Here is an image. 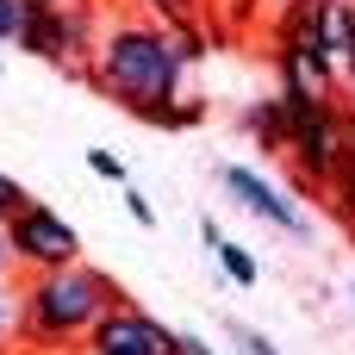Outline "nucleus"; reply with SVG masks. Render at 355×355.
Returning a JSON list of instances; mask_svg holds the SVG:
<instances>
[{
	"label": "nucleus",
	"instance_id": "nucleus-1",
	"mask_svg": "<svg viewBox=\"0 0 355 355\" xmlns=\"http://www.w3.org/2000/svg\"><path fill=\"white\" fill-rule=\"evenodd\" d=\"M200 56H206L200 19L193 25H168L156 12H144V19L119 12V19H100L87 81L100 94H112L131 119L162 125V131H187V125L206 119V100L187 94V69Z\"/></svg>",
	"mask_w": 355,
	"mask_h": 355
},
{
	"label": "nucleus",
	"instance_id": "nucleus-2",
	"mask_svg": "<svg viewBox=\"0 0 355 355\" xmlns=\"http://www.w3.org/2000/svg\"><path fill=\"white\" fill-rule=\"evenodd\" d=\"M119 281L87 268V262H69V268H44V275H25V343L31 349H81L87 331L119 306Z\"/></svg>",
	"mask_w": 355,
	"mask_h": 355
},
{
	"label": "nucleus",
	"instance_id": "nucleus-3",
	"mask_svg": "<svg viewBox=\"0 0 355 355\" xmlns=\"http://www.w3.org/2000/svg\"><path fill=\"white\" fill-rule=\"evenodd\" d=\"M281 112H287V162H293V187L300 193H324L343 168V150H349L355 112L343 100H318V94H300V87H281Z\"/></svg>",
	"mask_w": 355,
	"mask_h": 355
},
{
	"label": "nucleus",
	"instance_id": "nucleus-4",
	"mask_svg": "<svg viewBox=\"0 0 355 355\" xmlns=\"http://www.w3.org/2000/svg\"><path fill=\"white\" fill-rule=\"evenodd\" d=\"M100 19H106V12H100L94 0H25L19 50H31L37 62H56V69H69V75H81V81H87Z\"/></svg>",
	"mask_w": 355,
	"mask_h": 355
},
{
	"label": "nucleus",
	"instance_id": "nucleus-5",
	"mask_svg": "<svg viewBox=\"0 0 355 355\" xmlns=\"http://www.w3.org/2000/svg\"><path fill=\"white\" fill-rule=\"evenodd\" d=\"M6 237H12V268H25V275L81 262V231H75L62 212H50L44 200H25V206L6 218Z\"/></svg>",
	"mask_w": 355,
	"mask_h": 355
},
{
	"label": "nucleus",
	"instance_id": "nucleus-6",
	"mask_svg": "<svg viewBox=\"0 0 355 355\" xmlns=\"http://www.w3.org/2000/svg\"><path fill=\"white\" fill-rule=\"evenodd\" d=\"M87 355H181V331H168L162 318H150L144 306H112L94 331H87Z\"/></svg>",
	"mask_w": 355,
	"mask_h": 355
},
{
	"label": "nucleus",
	"instance_id": "nucleus-7",
	"mask_svg": "<svg viewBox=\"0 0 355 355\" xmlns=\"http://www.w3.org/2000/svg\"><path fill=\"white\" fill-rule=\"evenodd\" d=\"M218 181H225V193L243 206V212H256L262 225H275V231H287V237H306L312 231V218H306V206L293 200V193H281L268 175H256V168H243V162H231V168H218Z\"/></svg>",
	"mask_w": 355,
	"mask_h": 355
},
{
	"label": "nucleus",
	"instance_id": "nucleus-8",
	"mask_svg": "<svg viewBox=\"0 0 355 355\" xmlns=\"http://www.w3.org/2000/svg\"><path fill=\"white\" fill-rule=\"evenodd\" d=\"M200 237H206V250H212V262L225 268V281H231V287H256V281H262V256H256V250H243L237 237H225L212 218H200Z\"/></svg>",
	"mask_w": 355,
	"mask_h": 355
},
{
	"label": "nucleus",
	"instance_id": "nucleus-9",
	"mask_svg": "<svg viewBox=\"0 0 355 355\" xmlns=\"http://www.w3.org/2000/svg\"><path fill=\"white\" fill-rule=\"evenodd\" d=\"M243 131L262 144V156H287V112H281V94L243 106Z\"/></svg>",
	"mask_w": 355,
	"mask_h": 355
},
{
	"label": "nucleus",
	"instance_id": "nucleus-10",
	"mask_svg": "<svg viewBox=\"0 0 355 355\" xmlns=\"http://www.w3.org/2000/svg\"><path fill=\"white\" fill-rule=\"evenodd\" d=\"M25 343V281L0 275V349Z\"/></svg>",
	"mask_w": 355,
	"mask_h": 355
},
{
	"label": "nucleus",
	"instance_id": "nucleus-11",
	"mask_svg": "<svg viewBox=\"0 0 355 355\" xmlns=\"http://www.w3.org/2000/svg\"><path fill=\"white\" fill-rule=\"evenodd\" d=\"M324 200L337 206V218L355 231V131H349V150H343V168H337V181L324 187Z\"/></svg>",
	"mask_w": 355,
	"mask_h": 355
},
{
	"label": "nucleus",
	"instance_id": "nucleus-12",
	"mask_svg": "<svg viewBox=\"0 0 355 355\" xmlns=\"http://www.w3.org/2000/svg\"><path fill=\"white\" fill-rule=\"evenodd\" d=\"M144 12H156V19H168V25H193L200 19V0H137Z\"/></svg>",
	"mask_w": 355,
	"mask_h": 355
},
{
	"label": "nucleus",
	"instance_id": "nucleus-13",
	"mask_svg": "<svg viewBox=\"0 0 355 355\" xmlns=\"http://www.w3.org/2000/svg\"><path fill=\"white\" fill-rule=\"evenodd\" d=\"M87 168H94L100 181H112V187H125V181H131V175H125V162H119L112 150H87Z\"/></svg>",
	"mask_w": 355,
	"mask_h": 355
},
{
	"label": "nucleus",
	"instance_id": "nucleus-14",
	"mask_svg": "<svg viewBox=\"0 0 355 355\" xmlns=\"http://www.w3.org/2000/svg\"><path fill=\"white\" fill-rule=\"evenodd\" d=\"M25 31V0H0V44H19Z\"/></svg>",
	"mask_w": 355,
	"mask_h": 355
},
{
	"label": "nucleus",
	"instance_id": "nucleus-15",
	"mask_svg": "<svg viewBox=\"0 0 355 355\" xmlns=\"http://www.w3.org/2000/svg\"><path fill=\"white\" fill-rule=\"evenodd\" d=\"M231 343H237L243 355H281L268 337H262V331H250V324H231Z\"/></svg>",
	"mask_w": 355,
	"mask_h": 355
},
{
	"label": "nucleus",
	"instance_id": "nucleus-16",
	"mask_svg": "<svg viewBox=\"0 0 355 355\" xmlns=\"http://www.w3.org/2000/svg\"><path fill=\"white\" fill-rule=\"evenodd\" d=\"M119 200H125V212H131V218H137V225H156V206H150V200H144V193H137V187H131V181H125V187H119Z\"/></svg>",
	"mask_w": 355,
	"mask_h": 355
},
{
	"label": "nucleus",
	"instance_id": "nucleus-17",
	"mask_svg": "<svg viewBox=\"0 0 355 355\" xmlns=\"http://www.w3.org/2000/svg\"><path fill=\"white\" fill-rule=\"evenodd\" d=\"M25 200H31V193H25V187H19L12 175H0V218H12V212H19Z\"/></svg>",
	"mask_w": 355,
	"mask_h": 355
},
{
	"label": "nucleus",
	"instance_id": "nucleus-18",
	"mask_svg": "<svg viewBox=\"0 0 355 355\" xmlns=\"http://www.w3.org/2000/svg\"><path fill=\"white\" fill-rule=\"evenodd\" d=\"M181 355H218L206 337H193V331H181Z\"/></svg>",
	"mask_w": 355,
	"mask_h": 355
},
{
	"label": "nucleus",
	"instance_id": "nucleus-19",
	"mask_svg": "<svg viewBox=\"0 0 355 355\" xmlns=\"http://www.w3.org/2000/svg\"><path fill=\"white\" fill-rule=\"evenodd\" d=\"M0 275H12V237H6V218H0Z\"/></svg>",
	"mask_w": 355,
	"mask_h": 355
},
{
	"label": "nucleus",
	"instance_id": "nucleus-20",
	"mask_svg": "<svg viewBox=\"0 0 355 355\" xmlns=\"http://www.w3.org/2000/svg\"><path fill=\"white\" fill-rule=\"evenodd\" d=\"M349 312H355V281H349Z\"/></svg>",
	"mask_w": 355,
	"mask_h": 355
}]
</instances>
